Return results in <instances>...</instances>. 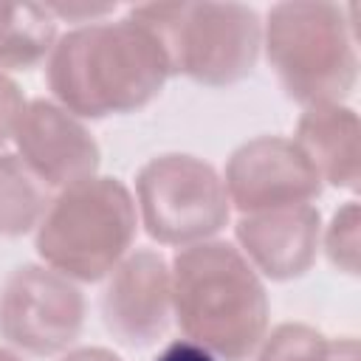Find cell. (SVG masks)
I'll return each mask as SVG.
<instances>
[{
	"label": "cell",
	"mask_w": 361,
	"mask_h": 361,
	"mask_svg": "<svg viewBox=\"0 0 361 361\" xmlns=\"http://www.w3.org/2000/svg\"><path fill=\"white\" fill-rule=\"evenodd\" d=\"M172 76L158 37L133 20H99L62 34L45 59L54 102L79 118L147 107Z\"/></svg>",
	"instance_id": "6da1fadb"
},
{
	"label": "cell",
	"mask_w": 361,
	"mask_h": 361,
	"mask_svg": "<svg viewBox=\"0 0 361 361\" xmlns=\"http://www.w3.org/2000/svg\"><path fill=\"white\" fill-rule=\"evenodd\" d=\"M172 316L183 338L217 361H248L268 333V293L243 251L223 240L180 248L172 262Z\"/></svg>",
	"instance_id": "7a4b0ae2"
},
{
	"label": "cell",
	"mask_w": 361,
	"mask_h": 361,
	"mask_svg": "<svg viewBox=\"0 0 361 361\" xmlns=\"http://www.w3.org/2000/svg\"><path fill=\"white\" fill-rule=\"evenodd\" d=\"M262 48L282 90L305 104H341L358 79L355 23L336 3H276L262 23Z\"/></svg>",
	"instance_id": "3957f363"
},
{
	"label": "cell",
	"mask_w": 361,
	"mask_h": 361,
	"mask_svg": "<svg viewBox=\"0 0 361 361\" xmlns=\"http://www.w3.org/2000/svg\"><path fill=\"white\" fill-rule=\"evenodd\" d=\"M138 209L118 178H87L54 195L37 226V254L73 282L104 279L133 248Z\"/></svg>",
	"instance_id": "277c9868"
},
{
	"label": "cell",
	"mask_w": 361,
	"mask_h": 361,
	"mask_svg": "<svg viewBox=\"0 0 361 361\" xmlns=\"http://www.w3.org/2000/svg\"><path fill=\"white\" fill-rule=\"evenodd\" d=\"M130 17L158 37L172 73L206 87L243 82L259 59L262 20L243 3H144Z\"/></svg>",
	"instance_id": "5b68a950"
},
{
	"label": "cell",
	"mask_w": 361,
	"mask_h": 361,
	"mask_svg": "<svg viewBox=\"0 0 361 361\" xmlns=\"http://www.w3.org/2000/svg\"><path fill=\"white\" fill-rule=\"evenodd\" d=\"M138 220L161 245H195L226 228L231 203L217 169L186 152L149 158L135 175Z\"/></svg>",
	"instance_id": "8992f818"
},
{
	"label": "cell",
	"mask_w": 361,
	"mask_h": 361,
	"mask_svg": "<svg viewBox=\"0 0 361 361\" xmlns=\"http://www.w3.org/2000/svg\"><path fill=\"white\" fill-rule=\"evenodd\" d=\"M85 327V296L48 265H20L0 288V336L28 355L65 353Z\"/></svg>",
	"instance_id": "52a82bcc"
},
{
	"label": "cell",
	"mask_w": 361,
	"mask_h": 361,
	"mask_svg": "<svg viewBox=\"0 0 361 361\" xmlns=\"http://www.w3.org/2000/svg\"><path fill=\"white\" fill-rule=\"evenodd\" d=\"M228 203L243 214L302 206L322 195V178L293 138L259 135L240 144L223 178Z\"/></svg>",
	"instance_id": "ba28073f"
},
{
	"label": "cell",
	"mask_w": 361,
	"mask_h": 361,
	"mask_svg": "<svg viewBox=\"0 0 361 361\" xmlns=\"http://www.w3.org/2000/svg\"><path fill=\"white\" fill-rule=\"evenodd\" d=\"M102 322L107 333L133 350L164 338L172 319V274L161 251H130L107 276Z\"/></svg>",
	"instance_id": "9c48e42d"
},
{
	"label": "cell",
	"mask_w": 361,
	"mask_h": 361,
	"mask_svg": "<svg viewBox=\"0 0 361 361\" xmlns=\"http://www.w3.org/2000/svg\"><path fill=\"white\" fill-rule=\"evenodd\" d=\"M17 155L51 189L87 180L99 169V144L79 116L51 99L25 102L14 130Z\"/></svg>",
	"instance_id": "30bf717a"
},
{
	"label": "cell",
	"mask_w": 361,
	"mask_h": 361,
	"mask_svg": "<svg viewBox=\"0 0 361 361\" xmlns=\"http://www.w3.org/2000/svg\"><path fill=\"white\" fill-rule=\"evenodd\" d=\"M237 245L251 268L274 282L310 271L322 240V214L313 203L243 214L234 226Z\"/></svg>",
	"instance_id": "8fae6325"
},
{
	"label": "cell",
	"mask_w": 361,
	"mask_h": 361,
	"mask_svg": "<svg viewBox=\"0 0 361 361\" xmlns=\"http://www.w3.org/2000/svg\"><path fill=\"white\" fill-rule=\"evenodd\" d=\"M358 116L344 104H313L305 107L293 141L316 166L322 183H333L338 189L355 192L361 180V158H358Z\"/></svg>",
	"instance_id": "7c38bea8"
},
{
	"label": "cell",
	"mask_w": 361,
	"mask_h": 361,
	"mask_svg": "<svg viewBox=\"0 0 361 361\" xmlns=\"http://www.w3.org/2000/svg\"><path fill=\"white\" fill-rule=\"evenodd\" d=\"M56 45V20L45 3H0V71H28Z\"/></svg>",
	"instance_id": "4fadbf2b"
},
{
	"label": "cell",
	"mask_w": 361,
	"mask_h": 361,
	"mask_svg": "<svg viewBox=\"0 0 361 361\" xmlns=\"http://www.w3.org/2000/svg\"><path fill=\"white\" fill-rule=\"evenodd\" d=\"M51 186H45L17 152H0V234L23 237L37 231L51 206Z\"/></svg>",
	"instance_id": "5bb4252c"
},
{
	"label": "cell",
	"mask_w": 361,
	"mask_h": 361,
	"mask_svg": "<svg viewBox=\"0 0 361 361\" xmlns=\"http://www.w3.org/2000/svg\"><path fill=\"white\" fill-rule=\"evenodd\" d=\"M330 338L310 324L285 322L262 336L251 361H327Z\"/></svg>",
	"instance_id": "9a60e30c"
},
{
	"label": "cell",
	"mask_w": 361,
	"mask_h": 361,
	"mask_svg": "<svg viewBox=\"0 0 361 361\" xmlns=\"http://www.w3.org/2000/svg\"><path fill=\"white\" fill-rule=\"evenodd\" d=\"M358 203L347 200L330 220L327 231H324V251L327 259L333 262V268L355 276L358 274V259H361V237H358Z\"/></svg>",
	"instance_id": "2e32d148"
},
{
	"label": "cell",
	"mask_w": 361,
	"mask_h": 361,
	"mask_svg": "<svg viewBox=\"0 0 361 361\" xmlns=\"http://www.w3.org/2000/svg\"><path fill=\"white\" fill-rule=\"evenodd\" d=\"M23 110H25L23 90L17 87V82L6 71H0V147L14 138V130H17Z\"/></svg>",
	"instance_id": "e0dca14e"
},
{
	"label": "cell",
	"mask_w": 361,
	"mask_h": 361,
	"mask_svg": "<svg viewBox=\"0 0 361 361\" xmlns=\"http://www.w3.org/2000/svg\"><path fill=\"white\" fill-rule=\"evenodd\" d=\"M45 8L54 14V20H68V23H99L104 14L116 11V3L93 6V3H45Z\"/></svg>",
	"instance_id": "ac0fdd59"
},
{
	"label": "cell",
	"mask_w": 361,
	"mask_h": 361,
	"mask_svg": "<svg viewBox=\"0 0 361 361\" xmlns=\"http://www.w3.org/2000/svg\"><path fill=\"white\" fill-rule=\"evenodd\" d=\"M152 361H217L209 350H203L200 344L189 341V338H178V341H169Z\"/></svg>",
	"instance_id": "d6986e66"
},
{
	"label": "cell",
	"mask_w": 361,
	"mask_h": 361,
	"mask_svg": "<svg viewBox=\"0 0 361 361\" xmlns=\"http://www.w3.org/2000/svg\"><path fill=\"white\" fill-rule=\"evenodd\" d=\"M59 361H121V358L107 347H79L65 353Z\"/></svg>",
	"instance_id": "ffe728a7"
},
{
	"label": "cell",
	"mask_w": 361,
	"mask_h": 361,
	"mask_svg": "<svg viewBox=\"0 0 361 361\" xmlns=\"http://www.w3.org/2000/svg\"><path fill=\"white\" fill-rule=\"evenodd\" d=\"M327 361H361V350H358V341L355 338H338V341H330V358Z\"/></svg>",
	"instance_id": "44dd1931"
},
{
	"label": "cell",
	"mask_w": 361,
	"mask_h": 361,
	"mask_svg": "<svg viewBox=\"0 0 361 361\" xmlns=\"http://www.w3.org/2000/svg\"><path fill=\"white\" fill-rule=\"evenodd\" d=\"M0 361H25L20 353H14V350H8V347H0Z\"/></svg>",
	"instance_id": "7402d4cb"
}]
</instances>
